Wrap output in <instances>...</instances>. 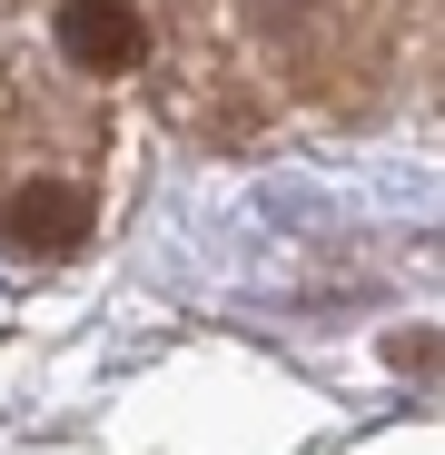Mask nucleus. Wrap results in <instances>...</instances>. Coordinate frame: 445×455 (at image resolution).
Wrapping results in <instances>:
<instances>
[{"label":"nucleus","mask_w":445,"mask_h":455,"mask_svg":"<svg viewBox=\"0 0 445 455\" xmlns=\"http://www.w3.org/2000/svg\"><path fill=\"white\" fill-rule=\"evenodd\" d=\"M60 50L90 80H119L148 50V20H139V0H60Z\"/></svg>","instance_id":"obj_1"},{"label":"nucleus","mask_w":445,"mask_h":455,"mask_svg":"<svg viewBox=\"0 0 445 455\" xmlns=\"http://www.w3.org/2000/svg\"><path fill=\"white\" fill-rule=\"evenodd\" d=\"M0 228H11V248H40V258H69L90 238V188H69V179H30L0 198Z\"/></svg>","instance_id":"obj_2"}]
</instances>
